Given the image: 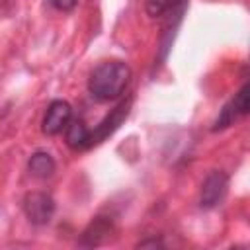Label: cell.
Here are the masks:
<instances>
[{"label":"cell","mask_w":250,"mask_h":250,"mask_svg":"<svg viewBox=\"0 0 250 250\" xmlns=\"http://www.w3.org/2000/svg\"><path fill=\"white\" fill-rule=\"evenodd\" d=\"M23 211L31 225H47L55 215V199L45 191H29L23 197Z\"/></svg>","instance_id":"obj_3"},{"label":"cell","mask_w":250,"mask_h":250,"mask_svg":"<svg viewBox=\"0 0 250 250\" xmlns=\"http://www.w3.org/2000/svg\"><path fill=\"white\" fill-rule=\"evenodd\" d=\"M115 232V225L111 221V217H104V215H98L90 221V225L84 229L82 232V238H80V246H100L104 244L111 234Z\"/></svg>","instance_id":"obj_6"},{"label":"cell","mask_w":250,"mask_h":250,"mask_svg":"<svg viewBox=\"0 0 250 250\" xmlns=\"http://www.w3.org/2000/svg\"><path fill=\"white\" fill-rule=\"evenodd\" d=\"M229 189V176L223 170H213L207 174V178L201 184V193H199V205L203 209H213L217 207L225 193Z\"/></svg>","instance_id":"obj_4"},{"label":"cell","mask_w":250,"mask_h":250,"mask_svg":"<svg viewBox=\"0 0 250 250\" xmlns=\"http://www.w3.org/2000/svg\"><path fill=\"white\" fill-rule=\"evenodd\" d=\"M146 246H164L158 238H152V240H143V242H139V248H146Z\"/></svg>","instance_id":"obj_12"},{"label":"cell","mask_w":250,"mask_h":250,"mask_svg":"<svg viewBox=\"0 0 250 250\" xmlns=\"http://www.w3.org/2000/svg\"><path fill=\"white\" fill-rule=\"evenodd\" d=\"M57 10H61V12H70V10H74L76 8V4H78V0H49Z\"/></svg>","instance_id":"obj_11"},{"label":"cell","mask_w":250,"mask_h":250,"mask_svg":"<svg viewBox=\"0 0 250 250\" xmlns=\"http://www.w3.org/2000/svg\"><path fill=\"white\" fill-rule=\"evenodd\" d=\"M129 107H131V100H123L117 107H113L107 115H105V119L94 129V131H90V145H96V143H102L104 139H107L121 123H123V119L127 117V113H129Z\"/></svg>","instance_id":"obj_7"},{"label":"cell","mask_w":250,"mask_h":250,"mask_svg":"<svg viewBox=\"0 0 250 250\" xmlns=\"http://www.w3.org/2000/svg\"><path fill=\"white\" fill-rule=\"evenodd\" d=\"M184 0H146V14L152 18H160V16L172 12Z\"/></svg>","instance_id":"obj_10"},{"label":"cell","mask_w":250,"mask_h":250,"mask_svg":"<svg viewBox=\"0 0 250 250\" xmlns=\"http://www.w3.org/2000/svg\"><path fill=\"white\" fill-rule=\"evenodd\" d=\"M72 119V107L68 102L64 100H53L49 105H47V111H45V117H43V123H41V129L45 135H59L66 129V125L70 123Z\"/></svg>","instance_id":"obj_5"},{"label":"cell","mask_w":250,"mask_h":250,"mask_svg":"<svg viewBox=\"0 0 250 250\" xmlns=\"http://www.w3.org/2000/svg\"><path fill=\"white\" fill-rule=\"evenodd\" d=\"M248 92H250V88H248V84H244L236 94H234V98H230L225 105H223V109L219 111V115H217V119L213 121V131H223V129H229L230 125H234L240 117H244L246 113H248V109H250V96H248Z\"/></svg>","instance_id":"obj_2"},{"label":"cell","mask_w":250,"mask_h":250,"mask_svg":"<svg viewBox=\"0 0 250 250\" xmlns=\"http://www.w3.org/2000/svg\"><path fill=\"white\" fill-rule=\"evenodd\" d=\"M131 80V68L121 61H107L98 64L90 78H88V90L90 94L100 102L117 100L127 84Z\"/></svg>","instance_id":"obj_1"},{"label":"cell","mask_w":250,"mask_h":250,"mask_svg":"<svg viewBox=\"0 0 250 250\" xmlns=\"http://www.w3.org/2000/svg\"><path fill=\"white\" fill-rule=\"evenodd\" d=\"M64 131H66V145L70 148L80 150L90 146V129L84 125L82 119H70Z\"/></svg>","instance_id":"obj_8"},{"label":"cell","mask_w":250,"mask_h":250,"mask_svg":"<svg viewBox=\"0 0 250 250\" xmlns=\"http://www.w3.org/2000/svg\"><path fill=\"white\" fill-rule=\"evenodd\" d=\"M27 168H29V172H31L35 178H49V176H53L57 164H55V158H53L49 152L37 150V152H33V154L29 156Z\"/></svg>","instance_id":"obj_9"}]
</instances>
